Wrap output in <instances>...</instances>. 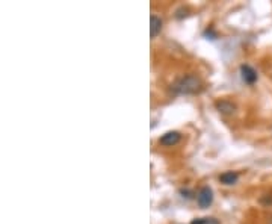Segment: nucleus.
<instances>
[{
	"instance_id": "obj_1",
	"label": "nucleus",
	"mask_w": 272,
	"mask_h": 224,
	"mask_svg": "<svg viewBox=\"0 0 272 224\" xmlns=\"http://www.w3.org/2000/svg\"><path fill=\"white\" fill-rule=\"evenodd\" d=\"M171 90L176 94H196L202 90V82L194 74H184L172 84Z\"/></svg>"
},
{
	"instance_id": "obj_2",
	"label": "nucleus",
	"mask_w": 272,
	"mask_h": 224,
	"mask_svg": "<svg viewBox=\"0 0 272 224\" xmlns=\"http://www.w3.org/2000/svg\"><path fill=\"white\" fill-rule=\"evenodd\" d=\"M212 201H214V191H212V188L202 186L198 191V194H196V203H198V206L202 207V209H206V207H209L212 204Z\"/></svg>"
},
{
	"instance_id": "obj_3",
	"label": "nucleus",
	"mask_w": 272,
	"mask_h": 224,
	"mask_svg": "<svg viewBox=\"0 0 272 224\" xmlns=\"http://www.w3.org/2000/svg\"><path fill=\"white\" fill-rule=\"evenodd\" d=\"M240 78H242V81H244L245 84L252 85V84H256V81H257V71H256L251 65L244 64V65H240Z\"/></svg>"
},
{
	"instance_id": "obj_4",
	"label": "nucleus",
	"mask_w": 272,
	"mask_h": 224,
	"mask_svg": "<svg viewBox=\"0 0 272 224\" xmlns=\"http://www.w3.org/2000/svg\"><path fill=\"white\" fill-rule=\"evenodd\" d=\"M180 138H182V135H180L178 132L171 130V132L164 133V135L160 136L159 142H160L162 145H174V144H177V142L180 141Z\"/></svg>"
},
{
	"instance_id": "obj_5",
	"label": "nucleus",
	"mask_w": 272,
	"mask_h": 224,
	"mask_svg": "<svg viewBox=\"0 0 272 224\" xmlns=\"http://www.w3.org/2000/svg\"><path fill=\"white\" fill-rule=\"evenodd\" d=\"M215 106H216V109H218L220 112H222V114H233V112L236 111V105L232 103L230 100H218V102L215 103Z\"/></svg>"
},
{
	"instance_id": "obj_6",
	"label": "nucleus",
	"mask_w": 272,
	"mask_h": 224,
	"mask_svg": "<svg viewBox=\"0 0 272 224\" xmlns=\"http://www.w3.org/2000/svg\"><path fill=\"white\" fill-rule=\"evenodd\" d=\"M162 31V20L156 16H152L150 17V34H152V38H156Z\"/></svg>"
},
{
	"instance_id": "obj_7",
	"label": "nucleus",
	"mask_w": 272,
	"mask_h": 224,
	"mask_svg": "<svg viewBox=\"0 0 272 224\" xmlns=\"http://www.w3.org/2000/svg\"><path fill=\"white\" fill-rule=\"evenodd\" d=\"M239 179V174L236 171H226L220 176V182L224 185H234Z\"/></svg>"
},
{
	"instance_id": "obj_8",
	"label": "nucleus",
	"mask_w": 272,
	"mask_h": 224,
	"mask_svg": "<svg viewBox=\"0 0 272 224\" xmlns=\"http://www.w3.org/2000/svg\"><path fill=\"white\" fill-rule=\"evenodd\" d=\"M192 224H218V221L215 218H198L192 221Z\"/></svg>"
},
{
	"instance_id": "obj_9",
	"label": "nucleus",
	"mask_w": 272,
	"mask_h": 224,
	"mask_svg": "<svg viewBox=\"0 0 272 224\" xmlns=\"http://www.w3.org/2000/svg\"><path fill=\"white\" fill-rule=\"evenodd\" d=\"M269 224H272V216H270V219H269Z\"/></svg>"
}]
</instances>
